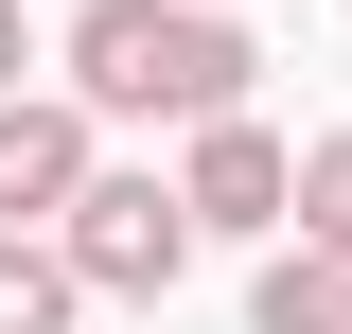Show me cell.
<instances>
[{"mask_svg":"<svg viewBox=\"0 0 352 334\" xmlns=\"http://www.w3.org/2000/svg\"><path fill=\"white\" fill-rule=\"evenodd\" d=\"M53 247H71L88 299H176V264H194V194H176V176H88V211L53 229Z\"/></svg>","mask_w":352,"mask_h":334,"instance_id":"obj_2","label":"cell"},{"mask_svg":"<svg viewBox=\"0 0 352 334\" xmlns=\"http://www.w3.org/2000/svg\"><path fill=\"white\" fill-rule=\"evenodd\" d=\"M18 71H36V18H18V0H0V106H18Z\"/></svg>","mask_w":352,"mask_h":334,"instance_id":"obj_8","label":"cell"},{"mask_svg":"<svg viewBox=\"0 0 352 334\" xmlns=\"http://www.w3.org/2000/svg\"><path fill=\"white\" fill-rule=\"evenodd\" d=\"M36 211L53 229L88 211V106H36V88H18V106H0V229L36 247Z\"/></svg>","mask_w":352,"mask_h":334,"instance_id":"obj_3","label":"cell"},{"mask_svg":"<svg viewBox=\"0 0 352 334\" xmlns=\"http://www.w3.org/2000/svg\"><path fill=\"white\" fill-rule=\"evenodd\" d=\"M176 194H194V229H300V159L264 124H212L194 159H176Z\"/></svg>","mask_w":352,"mask_h":334,"instance_id":"obj_4","label":"cell"},{"mask_svg":"<svg viewBox=\"0 0 352 334\" xmlns=\"http://www.w3.org/2000/svg\"><path fill=\"white\" fill-rule=\"evenodd\" d=\"M71 18H88V0H71Z\"/></svg>","mask_w":352,"mask_h":334,"instance_id":"obj_9","label":"cell"},{"mask_svg":"<svg viewBox=\"0 0 352 334\" xmlns=\"http://www.w3.org/2000/svg\"><path fill=\"white\" fill-rule=\"evenodd\" d=\"M247 71L264 53L229 36L212 0H88L71 18V106L88 124H194L212 141V124H247Z\"/></svg>","mask_w":352,"mask_h":334,"instance_id":"obj_1","label":"cell"},{"mask_svg":"<svg viewBox=\"0 0 352 334\" xmlns=\"http://www.w3.org/2000/svg\"><path fill=\"white\" fill-rule=\"evenodd\" d=\"M300 247H317V264H352V124L300 159Z\"/></svg>","mask_w":352,"mask_h":334,"instance_id":"obj_7","label":"cell"},{"mask_svg":"<svg viewBox=\"0 0 352 334\" xmlns=\"http://www.w3.org/2000/svg\"><path fill=\"white\" fill-rule=\"evenodd\" d=\"M212 18H229V0H212Z\"/></svg>","mask_w":352,"mask_h":334,"instance_id":"obj_10","label":"cell"},{"mask_svg":"<svg viewBox=\"0 0 352 334\" xmlns=\"http://www.w3.org/2000/svg\"><path fill=\"white\" fill-rule=\"evenodd\" d=\"M71 247H18V229H0V334H71Z\"/></svg>","mask_w":352,"mask_h":334,"instance_id":"obj_6","label":"cell"},{"mask_svg":"<svg viewBox=\"0 0 352 334\" xmlns=\"http://www.w3.org/2000/svg\"><path fill=\"white\" fill-rule=\"evenodd\" d=\"M247 334H352V264L282 247V264H264V299H247Z\"/></svg>","mask_w":352,"mask_h":334,"instance_id":"obj_5","label":"cell"}]
</instances>
